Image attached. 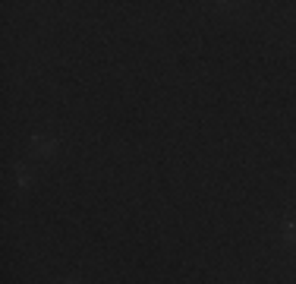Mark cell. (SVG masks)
I'll return each mask as SVG.
<instances>
[{
	"mask_svg": "<svg viewBox=\"0 0 296 284\" xmlns=\"http://www.w3.org/2000/svg\"><path fill=\"white\" fill-rule=\"evenodd\" d=\"M32 152H35V155L51 158L54 152H57V142H54V139H32Z\"/></svg>",
	"mask_w": 296,
	"mask_h": 284,
	"instance_id": "obj_1",
	"label": "cell"
},
{
	"mask_svg": "<svg viewBox=\"0 0 296 284\" xmlns=\"http://www.w3.org/2000/svg\"><path fill=\"white\" fill-rule=\"evenodd\" d=\"M29 180H32V174H29L26 168H16V183H19V186H29Z\"/></svg>",
	"mask_w": 296,
	"mask_h": 284,
	"instance_id": "obj_2",
	"label": "cell"
},
{
	"mask_svg": "<svg viewBox=\"0 0 296 284\" xmlns=\"http://www.w3.org/2000/svg\"><path fill=\"white\" fill-rule=\"evenodd\" d=\"M283 237H287L290 243H296V221H287V224H283Z\"/></svg>",
	"mask_w": 296,
	"mask_h": 284,
	"instance_id": "obj_3",
	"label": "cell"
},
{
	"mask_svg": "<svg viewBox=\"0 0 296 284\" xmlns=\"http://www.w3.org/2000/svg\"><path fill=\"white\" fill-rule=\"evenodd\" d=\"M63 284H76V281H63Z\"/></svg>",
	"mask_w": 296,
	"mask_h": 284,
	"instance_id": "obj_4",
	"label": "cell"
}]
</instances>
